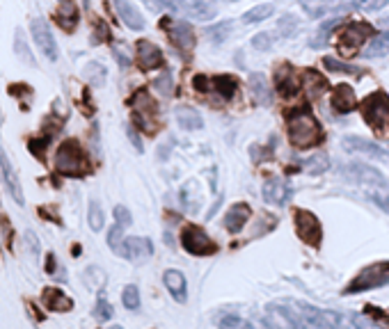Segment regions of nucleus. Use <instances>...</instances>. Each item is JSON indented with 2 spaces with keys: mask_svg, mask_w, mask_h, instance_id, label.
Here are the masks:
<instances>
[{
  "mask_svg": "<svg viewBox=\"0 0 389 329\" xmlns=\"http://www.w3.org/2000/svg\"><path fill=\"white\" fill-rule=\"evenodd\" d=\"M270 313H277L279 318H284L286 323L293 327H318V329H328V327H339L344 325L346 320L334 311H325L318 307H311L307 302L300 300H277L268 304Z\"/></svg>",
  "mask_w": 389,
  "mask_h": 329,
  "instance_id": "obj_1",
  "label": "nucleus"
},
{
  "mask_svg": "<svg viewBox=\"0 0 389 329\" xmlns=\"http://www.w3.org/2000/svg\"><path fill=\"white\" fill-rule=\"evenodd\" d=\"M53 164H56V171L62 176L69 178H83L85 174H90V160L85 149L81 146L76 137L62 140L60 146L56 149V158H53Z\"/></svg>",
  "mask_w": 389,
  "mask_h": 329,
  "instance_id": "obj_2",
  "label": "nucleus"
},
{
  "mask_svg": "<svg viewBox=\"0 0 389 329\" xmlns=\"http://www.w3.org/2000/svg\"><path fill=\"white\" fill-rule=\"evenodd\" d=\"M289 140L295 149H311L323 140V128L307 108L289 115Z\"/></svg>",
  "mask_w": 389,
  "mask_h": 329,
  "instance_id": "obj_3",
  "label": "nucleus"
},
{
  "mask_svg": "<svg viewBox=\"0 0 389 329\" xmlns=\"http://www.w3.org/2000/svg\"><path fill=\"white\" fill-rule=\"evenodd\" d=\"M129 106L133 108V124L144 130L147 135H156L160 128V112H158V106H156V101L149 96V92L147 90H138L133 96H131Z\"/></svg>",
  "mask_w": 389,
  "mask_h": 329,
  "instance_id": "obj_4",
  "label": "nucleus"
},
{
  "mask_svg": "<svg viewBox=\"0 0 389 329\" xmlns=\"http://www.w3.org/2000/svg\"><path fill=\"white\" fill-rule=\"evenodd\" d=\"M385 284H389V261L387 263H373V265H369V268H364L344 288V293L346 295H355V293L373 291V288H380Z\"/></svg>",
  "mask_w": 389,
  "mask_h": 329,
  "instance_id": "obj_5",
  "label": "nucleus"
},
{
  "mask_svg": "<svg viewBox=\"0 0 389 329\" xmlns=\"http://www.w3.org/2000/svg\"><path fill=\"white\" fill-rule=\"evenodd\" d=\"M362 117L369 126L376 128V133H383L389 126V96L385 92H373L371 96L362 103ZM389 130V128H387Z\"/></svg>",
  "mask_w": 389,
  "mask_h": 329,
  "instance_id": "obj_6",
  "label": "nucleus"
},
{
  "mask_svg": "<svg viewBox=\"0 0 389 329\" xmlns=\"http://www.w3.org/2000/svg\"><path fill=\"white\" fill-rule=\"evenodd\" d=\"M371 37H376V28H373V26H369V23H362V21L350 23V26H346L344 33L339 35L337 49H339V53H344V55H353V53L360 51Z\"/></svg>",
  "mask_w": 389,
  "mask_h": 329,
  "instance_id": "obj_7",
  "label": "nucleus"
},
{
  "mask_svg": "<svg viewBox=\"0 0 389 329\" xmlns=\"http://www.w3.org/2000/svg\"><path fill=\"white\" fill-rule=\"evenodd\" d=\"M181 245L188 254L192 256H211L217 252V245L213 242V238H208V233L199 226L188 224L183 226L181 231Z\"/></svg>",
  "mask_w": 389,
  "mask_h": 329,
  "instance_id": "obj_8",
  "label": "nucleus"
},
{
  "mask_svg": "<svg viewBox=\"0 0 389 329\" xmlns=\"http://www.w3.org/2000/svg\"><path fill=\"white\" fill-rule=\"evenodd\" d=\"M293 224H295V233H298V238L302 242H307V245H314V247L321 245L323 229H321V222H318V217L311 213V210H305V208L295 210V213H293Z\"/></svg>",
  "mask_w": 389,
  "mask_h": 329,
  "instance_id": "obj_9",
  "label": "nucleus"
},
{
  "mask_svg": "<svg viewBox=\"0 0 389 329\" xmlns=\"http://www.w3.org/2000/svg\"><path fill=\"white\" fill-rule=\"evenodd\" d=\"M192 85H194V90L201 92V94H206V92H215L217 96L224 99V101H229L233 94H236L238 90V81L233 76L229 74H222V76H215V78H206V76H194L192 78Z\"/></svg>",
  "mask_w": 389,
  "mask_h": 329,
  "instance_id": "obj_10",
  "label": "nucleus"
},
{
  "mask_svg": "<svg viewBox=\"0 0 389 329\" xmlns=\"http://www.w3.org/2000/svg\"><path fill=\"white\" fill-rule=\"evenodd\" d=\"M30 35H33L37 49L42 51L51 62H56L60 58V49H58L56 37H53L49 23H46L42 17H35L33 21H30Z\"/></svg>",
  "mask_w": 389,
  "mask_h": 329,
  "instance_id": "obj_11",
  "label": "nucleus"
},
{
  "mask_svg": "<svg viewBox=\"0 0 389 329\" xmlns=\"http://www.w3.org/2000/svg\"><path fill=\"white\" fill-rule=\"evenodd\" d=\"M163 28L167 30V37L172 39V44L179 51H192L194 49V30L188 21H179V19H163Z\"/></svg>",
  "mask_w": 389,
  "mask_h": 329,
  "instance_id": "obj_12",
  "label": "nucleus"
},
{
  "mask_svg": "<svg viewBox=\"0 0 389 329\" xmlns=\"http://www.w3.org/2000/svg\"><path fill=\"white\" fill-rule=\"evenodd\" d=\"M344 176H348L350 181L362 183V185H376V187H385L387 178L383 176V171H378L371 164H362V162H350L346 167H341Z\"/></svg>",
  "mask_w": 389,
  "mask_h": 329,
  "instance_id": "obj_13",
  "label": "nucleus"
},
{
  "mask_svg": "<svg viewBox=\"0 0 389 329\" xmlns=\"http://www.w3.org/2000/svg\"><path fill=\"white\" fill-rule=\"evenodd\" d=\"M126 261L131 263H147L154 254V245L149 238H140V236H133V238H124L119 252Z\"/></svg>",
  "mask_w": 389,
  "mask_h": 329,
  "instance_id": "obj_14",
  "label": "nucleus"
},
{
  "mask_svg": "<svg viewBox=\"0 0 389 329\" xmlns=\"http://www.w3.org/2000/svg\"><path fill=\"white\" fill-rule=\"evenodd\" d=\"M135 60H138V67L142 69V71H154V69H160L165 67V58H163V51L158 49L156 44L147 42V39H140L135 44Z\"/></svg>",
  "mask_w": 389,
  "mask_h": 329,
  "instance_id": "obj_15",
  "label": "nucleus"
},
{
  "mask_svg": "<svg viewBox=\"0 0 389 329\" xmlns=\"http://www.w3.org/2000/svg\"><path fill=\"white\" fill-rule=\"evenodd\" d=\"M0 174H3V178H5V185H7V190H10L12 199L17 201L19 206H23V203H26V197H23V187H21V181H19V174H17V169L12 167V160L7 158L3 146H0Z\"/></svg>",
  "mask_w": 389,
  "mask_h": 329,
  "instance_id": "obj_16",
  "label": "nucleus"
},
{
  "mask_svg": "<svg viewBox=\"0 0 389 329\" xmlns=\"http://www.w3.org/2000/svg\"><path fill=\"white\" fill-rule=\"evenodd\" d=\"M42 307L51 313H69L74 311V300L67 293H62L56 286H46L42 291Z\"/></svg>",
  "mask_w": 389,
  "mask_h": 329,
  "instance_id": "obj_17",
  "label": "nucleus"
},
{
  "mask_svg": "<svg viewBox=\"0 0 389 329\" xmlns=\"http://www.w3.org/2000/svg\"><path fill=\"white\" fill-rule=\"evenodd\" d=\"M332 108L337 110L339 115H348L353 112L355 106H357V96H355V90L350 87V85H337V87L332 90Z\"/></svg>",
  "mask_w": 389,
  "mask_h": 329,
  "instance_id": "obj_18",
  "label": "nucleus"
},
{
  "mask_svg": "<svg viewBox=\"0 0 389 329\" xmlns=\"http://www.w3.org/2000/svg\"><path fill=\"white\" fill-rule=\"evenodd\" d=\"M250 215H252V208L247 203H233L227 213H224V229L229 233H238L247 224Z\"/></svg>",
  "mask_w": 389,
  "mask_h": 329,
  "instance_id": "obj_19",
  "label": "nucleus"
},
{
  "mask_svg": "<svg viewBox=\"0 0 389 329\" xmlns=\"http://www.w3.org/2000/svg\"><path fill=\"white\" fill-rule=\"evenodd\" d=\"M117 14H119V19L126 23L131 30H142L144 28V19L142 14H140L138 7L131 3V0H113Z\"/></svg>",
  "mask_w": 389,
  "mask_h": 329,
  "instance_id": "obj_20",
  "label": "nucleus"
},
{
  "mask_svg": "<svg viewBox=\"0 0 389 329\" xmlns=\"http://www.w3.org/2000/svg\"><path fill=\"white\" fill-rule=\"evenodd\" d=\"M344 146L348 149V151H357V153L371 155V158L389 160L387 149H380L378 144H373V142H369V140H364V137H344Z\"/></svg>",
  "mask_w": 389,
  "mask_h": 329,
  "instance_id": "obj_21",
  "label": "nucleus"
},
{
  "mask_svg": "<svg viewBox=\"0 0 389 329\" xmlns=\"http://www.w3.org/2000/svg\"><path fill=\"white\" fill-rule=\"evenodd\" d=\"M53 19H56V23L65 33H74L78 26V7L74 0H60V10Z\"/></svg>",
  "mask_w": 389,
  "mask_h": 329,
  "instance_id": "obj_22",
  "label": "nucleus"
},
{
  "mask_svg": "<svg viewBox=\"0 0 389 329\" xmlns=\"http://www.w3.org/2000/svg\"><path fill=\"white\" fill-rule=\"evenodd\" d=\"M163 281H165L167 291L172 293V297L176 302H185L188 297V284H185V277L179 270H165L163 274Z\"/></svg>",
  "mask_w": 389,
  "mask_h": 329,
  "instance_id": "obj_23",
  "label": "nucleus"
},
{
  "mask_svg": "<svg viewBox=\"0 0 389 329\" xmlns=\"http://www.w3.org/2000/svg\"><path fill=\"white\" fill-rule=\"evenodd\" d=\"M289 197V187H286L284 181H279V178H268L266 183H263V199L268 203H277V206H282Z\"/></svg>",
  "mask_w": 389,
  "mask_h": 329,
  "instance_id": "obj_24",
  "label": "nucleus"
},
{
  "mask_svg": "<svg viewBox=\"0 0 389 329\" xmlns=\"http://www.w3.org/2000/svg\"><path fill=\"white\" fill-rule=\"evenodd\" d=\"M188 14L192 19L199 21H208L217 14V5L215 0H190L188 3Z\"/></svg>",
  "mask_w": 389,
  "mask_h": 329,
  "instance_id": "obj_25",
  "label": "nucleus"
},
{
  "mask_svg": "<svg viewBox=\"0 0 389 329\" xmlns=\"http://www.w3.org/2000/svg\"><path fill=\"white\" fill-rule=\"evenodd\" d=\"M247 83H250V90L254 94V99L259 101L261 106H268L272 101V92L268 87L266 78H263L261 74H250V78H247Z\"/></svg>",
  "mask_w": 389,
  "mask_h": 329,
  "instance_id": "obj_26",
  "label": "nucleus"
},
{
  "mask_svg": "<svg viewBox=\"0 0 389 329\" xmlns=\"http://www.w3.org/2000/svg\"><path fill=\"white\" fill-rule=\"evenodd\" d=\"M176 121H179V126L185 128V130L204 128V119H201V115L192 108H179L176 110Z\"/></svg>",
  "mask_w": 389,
  "mask_h": 329,
  "instance_id": "obj_27",
  "label": "nucleus"
},
{
  "mask_svg": "<svg viewBox=\"0 0 389 329\" xmlns=\"http://www.w3.org/2000/svg\"><path fill=\"white\" fill-rule=\"evenodd\" d=\"M275 83H277V92H282L284 96L298 92V81H295V74L291 71L289 65L279 67V71L275 74Z\"/></svg>",
  "mask_w": 389,
  "mask_h": 329,
  "instance_id": "obj_28",
  "label": "nucleus"
},
{
  "mask_svg": "<svg viewBox=\"0 0 389 329\" xmlns=\"http://www.w3.org/2000/svg\"><path fill=\"white\" fill-rule=\"evenodd\" d=\"M302 169H305L307 174L318 176V174H323V171L330 169V158L323 151H318L314 155H309L307 160H302Z\"/></svg>",
  "mask_w": 389,
  "mask_h": 329,
  "instance_id": "obj_29",
  "label": "nucleus"
},
{
  "mask_svg": "<svg viewBox=\"0 0 389 329\" xmlns=\"http://www.w3.org/2000/svg\"><path fill=\"white\" fill-rule=\"evenodd\" d=\"M272 12H275V5H270V3H263V5H256L252 7V10H247L243 17V23L245 26H252V23H261V21H266L272 17Z\"/></svg>",
  "mask_w": 389,
  "mask_h": 329,
  "instance_id": "obj_30",
  "label": "nucleus"
},
{
  "mask_svg": "<svg viewBox=\"0 0 389 329\" xmlns=\"http://www.w3.org/2000/svg\"><path fill=\"white\" fill-rule=\"evenodd\" d=\"M305 87L309 94H314V96H321V94L328 90V81L318 74V71H305Z\"/></svg>",
  "mask_w": 389,
  "mask_h": 329,
  "instance_id": "obj_31",
  "label": "nucleus"
},
{
  "mask_svg": "<svg viewBox=\"0 0 389 329\" xmlns=\"http://www.w3.org/2000/svg\"><path fill=\"white\" fill-rule=\"evenodd\" d=\"M154 10H167L172 14H188V3L185 0H147Z\"/></svg>",
  "mask_w": 389,
  "mask_h": 329,
  "instance_id": "obj_32",
  "label": "nucleus"
},
{
  "mask_svg": "<svg viewBox=\"0 0 389 329\" xmlns=\"http://www.w3.org/2000/svg\"><path fill=\"white\" fill-rule=\"evenodd\" d=\"M83 281L88 284V288H92V291H101V288L106 286V272L92 265V268L83 272Z\"/></svg>",
  "mask_w": 389,
  "mask_h": 329,
  "instance_id": "obj_33",
  "label": "nucleus"
},
{
  "mask_svg": "<svg viewBox=\"0 0 389 329\" xmlns=\"http://www.w3.org/2000/svg\"><path fill=\"white\" fill-rule=\"evenodd\" d=\"M14 51H17L19 58L30 67H37V60L33 58V51L28 49L26 37H23V30H17V37H14Z\"/></svg>",
  "mask_w": 389,
  "mask_h": 329,
  "instance_id": "obj_34",
  "label": "nucleus"
},
{
  "mask_svg": "<svg viewBox=\"0 0 389 329\" xmlns=\"http://www.w3.org/2000/svg\"><path fill=\"white\" fill-rule=\"evenodd\" d=\"M104 222H106V215H104V208H101V203L92 199L90 201V208H88V224L92 231H101L104 229Z\"/></svg>",
  "mask_w": 389,
  "mask_h": 329,
  "instance_id": "obj_35",
  "label": "nucleus"
},
{
  "mask_svg": "<svg viewBox=\"0 0 389 329\" xmlns=\"http://www.w3.org/2000/svg\"><path fill=\"white\" fill-rule=\"evenodd\" d=\"M85 78L90 81V85L101 87V85H106V67L99 65V62H90V65L85 67Z\"/></svg>",
  "mask_w": 389,
  "mask_h": 329,
  "instance_id": "obj_36",
  "label": "nucleus"
},
{
  "mask_svg": "<svg viewBox=\"0 0 389 329\" xmlns=\"http://www.w3.org/2000/svg\"><path fill=\"white\" fill-rule=\"evenodd\" d=\"M323 65L328 67L332 74H355V76H362L364 74V69L353 67V65H346V62H339V60H332V58H325Z\"/></svg>",
  "mask_w": 389,
  "mask_h": 329,
  "instance_id": "obj_37",
  "label": "nucleus"
},
{
  "mask_svg": "<svg viewBox=\"0 0 389 329\" xmlns=\"http://www.w3.org/2000/svg\"><path fill=\"white\" fill-rule=\"evenodd\" d=\"M229 30H231V21H222V23H215L211 28H206V35L211 37L213 44H222L224 39L229 37Z\"/></svg>",
  "mask_w": 389,
  "mask_h": 329,
  "instance_id": "obj_38",
  "label": "nucleus"
},
{
  "mask_svg": "<svg viewBox=\"0 0 389 329\" xmlns=\"http://www.w3.org/2000/svg\"><path fill=\"white\" fill-rule=\"evenodd\" d=\"M113 313H115L113 304L108 302L106 297H99V300H97V307H94V318L99 320V323H108V320L113 318Z\"/></svg>",
  "mask_w": 389,
  "mask_h": 329,
  "instance_id": "obj_39",
  "label": "nucleus"
},
{
  "mask_svg": "<svg viewBox=\"0 0 389 329\" xmlns=\"http://www.w3.org/2000/svg\"><path fill=\"white\" fill-rule=\"evenodd\" d=\"M122 304L126 307L129 311H135L140 309V291L135 286H126L124 288V293H122Z\"/></svg>",
  "mask_w": 389,
  "mask_h": 329,
  "instance_id": "obj_40",
  "label": "nucleus"
},
{
  "mask_svg": "<svg viewBox=\"0 0 389 329\" xmlns=\"http://www.w3.org/2000/svg\"><path fill=\"white\" fill-rule=\"evenodd\" d=\"M51 142V135H42V137H35V140H30L28 142V151L37 155L39 160H44V151H46V146H49Z\"/></svg>",
  "mask_w": 389,
  "mask_h": 329,
  "instance_id": "obj_41",
  "label": "nucleus"
},
{
  "mask_svg": "<svg viewBox=\"0 0 389 329\" xmlns=\"http://www.w3.org/2000/svg\"><path fill=\"white\" fill-rule=\"evenodd\" d=\"M124 229L126 226H122V224H117L110 231H108V245H110V249H115V252H119V247H122V242H124Z\"/></svg>",
  "mask_w": 389,
  "mask_h": 329,
  "instance_id": "obj_42",
  "label": "nucleus"
},
{
  "mask_svg": "<svg viewBox=\"0 0 389 329\" xmlns=\"http://www.w3.org/2000/svg\"><path fill=\"white\" fill-rule=\"evenodd\" d=\"M389 3V0H353V5L360 12H378Z\"/></svg>",
  "mask_w": 389,
  "mask_h": 329,
  "instance_id": "obj_43",
  "label": "nucleus"
},
{
  "mask_svg": "<svg viewBox=\"0 0 389 329\" xmlns=\"http://www.w3.org/2000/svg\"><path fill=\"white\" fill-rule=\"evenodd\" d=\"M215 323L220 327H247V323L240 316H236V313H224V316L215 318Z\"/></svg>",
  "mask_w": 389,
  "mask_h": 329,
  "instance_id": "obj_44",
  "label": "nucleus"
},
{
  "mask_svg": "<svg viewBox=\"0 0 389 329\" xmlns=\"http://www.w3.org/2000/svg\"><path fill=\"white\" fill-rule=\"evenodd\" d=\"M154 90H158L163 96H169V94H172V76L163 74L160 78H156V81H154Z\"/></svg>",
  "mask_w": 389,
  "mask_h": 329,
  "instance_id": "obj_45",
  "label": "nucleus"
},
{
  "mask_svg": "<svg viewBox=\"0 0 389 329\" xmlns=\"http://www.w3.org/2000/svg\"><path fill=\"white\" fill-rule=\"evenodd\" d=\"M339 23H341V19H332V21H328V23H325V26L321 28V33H318V39H316V42H311V44H314V46H323L325 42H328V35L332 33L334 28L339 26Z\"/></svg>",
  "mask_w": 389,
  "mask_h": 329,
  "instance_id": "obj_46",
  "label": "nucleus"
},
{
  "mask_svg": "<svg viewBox=\"0 0 389 329\" xmlns=\"http://www.w3.org/2000/svg\"><path fill=\"white\" fill-rule=\"evenodd\" d=\"M115 222L122 224V226H131V222H133V217H131V210L126 206H115Z\"/></svg>",
  "mask_w": 389,
  "mask_h": 329,
  "instance_id": "obj_47",
  "label": "nucleus"
},
{
  "mask_svg": "<svg viewBox=\"0 0 389 329\" xmlns=\"http://www.w3.org/2000/svg\"><path fill=\"white\" fill-rule=\"evenodd\" d=\"M252 46H254V49H259V51H268L272 46V37L268 33L256 35V37H252Z\"/></svg>",
  "mask_w": 389,
  "mask_h": 329,
  "instance_id": "obj_48",
  "label": "nucleus"
},
{
  "mask_svg": "<svg viewBox=\"0 0 389 329\" xmlns=\"http://www.w3.org/2000/svg\"><path fill=\"white\" fill-rule=\"evenodd\" d=\"M94 26H97V30H94V37H92V44H101V42H108V39H110V33H108L106 23L97 21Z\"/></svg>",
  "mask_w": 389,
  "mask_h": 329,
  "instance_id": "obj_49",
  "label": "nucleus"
},
{
  "mask_svg": "<svg viewBox=\"0 0 389 329\" xmlns=\"http://www.w3.org/2000/svg\"><path fill=\"white\" fill-rule=\"evenodd\" d=\"M0 229H3V233H5L7 249H10V252H12V247H14V229L10 231V224H7V217H0Z\"/></svg>",
  "mask_w": 389,
  "mask_h": 329,
  "instance_id": "obj_50",
  "label": "nucleus"
},
{
  "mask_svg": "<svg viewBox=\"0 0 389 329\" xmlns=\"http://www.w3.org/2000/svg\"><path fill=\"white\" fill-rule=\"evenodd\" d=\"M295 28H298V23L293 21V17H284L282 21H279V30H282L284 35H291Z\"/></svg>",
  "mask_w": 389,
  "mask_h": 329,
  "instance_id": "obj_51",
  "label": "nucleus"
},
{
  "mask_svg": "<svg viewBox=\"0 0 389 329\" xmlns=\"http://www.w3.org/2000/svg\"><path fill=\"white\" fill-rule=\"evenodd\" d=\"M378 26L383 28V35H380V37H383V42H389V17L380 19V21H378Z\"/></svg>",
  "mask_w": 389,
  "mask_h": 329,
  "instance_id": "obj_52",
  "label": "nucleus"
},
{
  "mask_svg": "<svg viewBox=\"0 0 389 329\" xmlns=\"http://www.w3.org/2000/svg\"><path fill=\"white\" fill-rule=\"evenodd\" d=\"M129 137L133 140V144H135L138 151H142V142H140V137H138V133H135V128H133V126H129Z\"/></svg>",
  "mask_w": 389,
  "mask_h": 329,
  "instance_id": "obj_53",
  "label": "nucleus"
},
{
  "mask_svg": "<svg viewBox=\"0 0 389 329\" xmlns=\"http://www.w3.org/2000/svg\"><path fill=\"white\" fill-rule=\"evenodd\" d=\"M46 270H49V274L56 272V254H49V258H46Z\"/></svg>",
  "mask_w": 389,
  "mask_h": 329,
  "instance_id": "obj_54",
  "label": "nucleus"
},
{
  "mask_svg": "<svg viewBox=\"0 0 389 329\" xmlns=\"http://www.w3.org/2000/svg\"><path fill=\"white\" fill-rule=\"evenodd\" d=\"M231 3H233V0H231Z\"/></svg>",
  "mask_w": 389,
  "mask_h": 329,
  "instance_id": "obj_55",
  "label": "nucleus"
}]
</instances>
